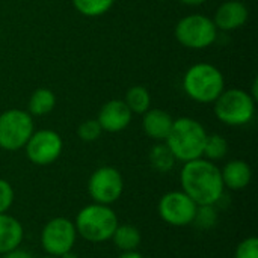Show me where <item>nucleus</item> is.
<instances>
[{"label": "nucleus", "instance_id": "1", "mask_svg": "<svg viewBox=\"0 0 258 258\" xmlns=\"http://www.w3.org/2000/svg\"><path fill=\"white\" fill-rule=\"evenodd\" d=\"M180 187L197 206H218L225 195L221 168L204 157L183 163Z\"/></svg>", "mask_w": 258, "mask_h": 258}, {"label": "nucleus", "instance_id": "2", "mask_svg": "<svg viewBox=\"0 0 258 258\" xmlns=\"http://www.w3.org/2000/svg\"><path fill=\"white\" fill-rule=\"evenodd\" d=\"M207 135L209 133L198 119L190 116H181L174 119V124L168 138L165 139V144L171 150L175 160L186 163L203 157Z\"/></svg>", "mask_w": 258, "mask_h": 258}, {"label": "nucleus", "instance_id": "3", "mask_svg": "<svg viewBox=\"0 0 258 258\" xmlns=\"http://www.w3.org/2000/svg\"><path fill=\"white\" fill-rule=\"evenodd\" d=\"M77 236L91 243H103L112 239L119 221L110 206L91 203L80 209L73 221Z\"/></svg>", "mask_w": 258, "mask_h": 258}, {"label": "nucleus", "instance_id": "4", "mask_svg": "<svg viewBox=\"0 0 258 258\" xmlns=\"http://www.w3.org/2000/svg\"><path fill=\"white\" fill-rule=\"evenodd\" d=\"M183 89L195 103L210 104L224 92L225 77L218 67L207 62H198L184 73Z\"/></svg>", "mask_w": 258, "mask_h": 258}, {"label": "nucleus", "instance_id": "5", "mask_svg": "<svg viewBox=\"0 0 258 258\" xmlns=\"http://www.w3.org/2000/svg\"><path fill=\"white\" fill-rule=\"evenodd\" d=\"M255 98L249 91L240 88L224 89L213 103L215 116L225 125L242 127L249 124L255 116Z\"/></svg>", "mask_w": 258, "mask_h": 258}, {"label": "nucleus", "instance_id": "6", "mask_svg": "<svg viewBox=\"0 0 258 258\" xmlns=\"http://www.w3.org/2000/svg\"><path fill=\"white\" fill-rule=\"evenodd\" d=\"M218 29L213 20L203 14H190L178 20L174 29L175 39L186 48L204 50L218 39Z\"/></svg>", "mask_w": 258, "mask_h": 258}, {"label": "nucleus", "instance_id": "7", "mask_svg": "<svg viewBox=\"0 0 258 258\" xmlns=\"http://www.w3.org/2000/svg\"><path fill=\"white\" fill-rule=\"evenodd\" d=\"M35 132L33 116L23 109H8L0 113V148L18 151L24 148Z\"/></svg>", "mask_w": 258, "mask_h": 258}, {"label": "nucleus", "instance_id": "8", "mask_svg": "<svg viewBox=\"0 0 258 258\" xmlns=\"http://www.w3.org/2000/svg\"><path fill=\"white\" fill-rule=\"evenodd\" d=\"M124 192L122 174L113 166L97 168L88 180V194L92 203L112 206Z\"/></svg>", "mask_w": 258, "mask_h": 258}, {"label": "nucleus", "instance_id": "9", "mask_svg": "<svg viewBox=\"0 0 258 258\" xmlns=\"http://www.w3.org/2000/svg\"><path fill=\"white\" fill-rule=\"evenodd\" d=\"M77 240V231L74 222L68 218L50 219L41 231V246L47 255L60 257L68 251H73Z\"/></svg>", "mask_w": 258, "mask_h": 258}, {"label": "nucleus", "instance_id": "10", "mask_svg": "<svg viewBox=\"0 0 258 258\" xmlns=\"http://www.w3.org/2000/svg\"><path fill=\"white\" fill-rule=\"evenodd\" d=\"M24 150L29 162L36 166H48L60 157L63 151V141L57 132L41 128L32 133Z\"/></svg>", "mask_w": 258, "mask_h": 258}, {"label": "nucleus", "instance_id": "11", "mask_svg": "<svg viewBox=\"0 0 258 258\" xmlns=\"http://www.w3.org/2000/svg\"><path fill=\"white\" fill-rule=\"evenodd\" d=\"M198 206L180 189L166 192L157 204L160 219L171 227H187L194 222Z\"/></svg>", "mask_w": 258, "mask_h": 258}, {"label": "nucleus", "instance_id": "12", "mask_svg": "<svg viewBox=\"0 0 258 258\" xmlns=\"http://www.w3.org/2000/svg\"><path fill=\"white\" fill-rule=\"evenodd\" d=\"M95 119L98 121L103 132L119 133L130 125L133 119V113L127 107L124 100L115 98V100H109L101 106Z\"/></svg>", "mask_w": 258, "mask_h": 258}, {"label": "nucleus", "instance_id": "13", "mask_svg": "<svg viewBox=\"0 0 258 258\" xmlns=\"http://www.w3.org/2000/svg\"><path fill=\"white\" fill-rule=\"evenodd\" d=\"M249 18L248 6L240 0H227L215 12L212 18L216 29L222 32H233L246 24Z\"/></svg>", "mask_w": 258, "mask_h": 258}, {"label": "nucleus", "instance_id": "14", "mask_svg": "<svg viewBox=\"0 0 258 258\" xmlns=\"http://www.w3.org/2000/svg\"><path fill=\"white\" fill-rule=\"evenodd\" d=\"M172 124L174 118L163 109H148L142 115V130L156 142H165Z\"/></svg>", "mask_w": 258, "mask_h": 258}, {"label": "nucleus", "instance_id": "15", "mask_svg": "<svg viewBox=\"0 0 258 258\" xmlns=\"http://www.w3.org/2000/svg\"><path fill=\"white\" fill-rule=\"evenodd\" d=\"M221 177L225 189L239 192L249 186L252 180V169L245 160L234 159L224 165V168L221 169Z\"/></svg>", "mask_w": 258, "mask_h": 258}, {"label": "nucleus", "instance_id": "16", "mask_svg": "<svg viewBox=\"0 0 258 258\" xmlns=\"http://www.w3.org/2000/svg\"><path fill=\"white\" fill-rule=\"evenodd\" d=\"M24 239V228L21 222L8 215H0V255L12 252L20 248Z\"/></svg>", "mask_w": 258, "mask_h": 258}, {"label": "nucleus", "instance_id": "17", "mask_svg": "<svg viewBox=\"0 0 258 258\" xmlns=\"http://www.w3.org/2000/svg\"><path fill=\"white\" fill-rule=\"evenodd\" d=\"M56 106V95L48 88H38L32 92L27 101V112L32 116H45L53 112Z\"/></svg>", "mask_w": 258, "mask_h": 258}, {"label": "nucleus", "instance_id": "18", "mask_svg": "<svg viewBox=\"0 0 258 258\" xmlns=\"http://www.w3.org/2000/svg\"><path fill=\"white\" fill-rule=\"evenodd\" d=\"M110 240L121 252H127V251H138L142 242V236H141V231L135 225L118 224Z\"/></svg>", "mask_w": 258, "mask_h": 258}, {"label": "nucleus", "instance_id": "19", "mask_svg": "<svg viewBox=\"0 0 258 258\" xmlns=\"http://www.w3.org/2000/svg\"><path fill=\"white\" fill-rule=\"evenodd\" d=\"M124 103L133 115H144L148 109H151V94L145 86L133 85L128 88Z\"/></svg>", "mask_w": 258, "mask_h": 258}, {"label": "nucleus", "instance_id": "20", "mask_svg": "<svg viewBox=\"0 0 258 258\" xmlns=\"http://www.w3.org/2000/svg\"><path fill=\"white\" fill-rule=\"evenodd\" d=\"M148 160H150V165L153 166V169L160 174L169 172L177 162L165 142H157L156 145L151 147V150L148 153Z\"/></svg>", "mask_w": 258, "mask_h": 258}, {"label": "nucleus", "instance_id": "21", "mask_svg": "<svg viewBox=\"0 0 258 258\" xmlns=\"http://www.w3.org/2000/svg\"><path fill=\"white\" fill-rule=\"evenodd\" d=\"M74 9L88 18H97L109 12L115 0H71Z\"/></svg>", "mask_w": 258, "mask_h": 258}, {"label": "nucleus", "instance_id": "22", "mask_svg": "<svg viewBox=\"0 0 258 258\" xmlns=\"http://www.w3.org/2000/svg\"><path fill=\"white\" fill-rule=\"evenodd\" d=\"M228 154V142L222 135L212 133L207 135L206 142H204V150H203V157L210 160V162H218L222 160Z\"/></svg>", "mask_w": 258, "mask_h": 258}, {"label": "nucleus", "instance_id": "23", "mask_svg": "<svg viewBox=\"0 0 258 258\" xmlns=\"http://www.w3.org/2000/svg\"><path fill=\"white\" fill-rule=\"evenodd\" d=\"M218 218L219 216H218L216 206H198L192 224H195L201 230H210L218 224Z\"/></svg>", "mask_w": 258, "mask_h": 258}, {"label": "nucleus", "instance_id": "24", "mask_svg": "<svg viewBox=\"0 0 258 258\" xmlns=\"http://www.w3.org/2000/svg\"><path fill=\"white\" fill-rule=\"evenodd\" d=\"M101 133H103V130L97 119H86L77 127V136L80 138V141L88 142V144L100 139Z\"/></svg>", "mask_w": 258, "mask_h": 258}, {"label": "nucleus", "instance_id": "25", "mask_svg": "<svg viewBox=\"0 0 258 258\" xmlns=\"http://www.w3.org/2000/svg\"><path fill=\"white\" fill-rule=\"evenodd\" d=\"M234 258H258V239L251 236L243 239L234 252Z\"/></svg>", "mask_w": 258, "mask_h": 258}, {"label": "nucleus", "instance_id": "26", "mask_svg": "<svg viewBox=\"0 0 258 258\" xmlns=\"http://www.w3.org/2000/svg\"><path fill=\"white\" fill-rule=\"evenodd\" d=\"M14 198H15V192H14L12 184L0 178V215L8 213V210L14 204Z\"/></svg>", "mask_w": 258, "mask_h": 258}, {"label": "nucleus", "instance_id": "27", "mask_svg": "<svg viewBox=\"0 0 258 258\" xmlns=\"http://www.w3.org/2000/svg\"><path fill=\"white\" fill-rule=\"evenodd\" d=\"M2 258H35L32 254H29L27 251H23V249H15V251H12V252H8V254H5Z\"/></svg>", "mask_w": 258, "mask_h": 258}, {"label": "nucleus", "instance_id": "28", "mask_svg": "<svg viewBox=\"0 0 258 258\" xmlns=\"http://www.w3.org/2000/svg\"><path fill=\"white\" fill-rule=\"evenodd\" d=\"M118 258H145L141 252L138 251H127V252H121V255Z\"/></svg>", "mask_w": 258, "mask_h": 258}, {"label": "nucleus", "instance_id": "29", "mask_svg": "<svg viewBox=\"0 0 258 258\" xmlns=\"http://www.w3.org/2000/svg\"><path fill=\"white\" fill-rule=\"evenodd\" d=\"M209 0H180V3L186 5V6H201L204 3H207Z\"/></svg>", "mask_w": 258, "mask_h": 258}, {"label": "nucleus", "instance_id": "30", "mask_svg": "<svg viewBox=\"0 0 258 258\" xmlns=\"http://www.w3.org/2000/svg\"><path fill=\"white\" fill-rule=\"evenodd\" d=\"M57 258H79V255L74 254V251H68V252H65L63 255H60V257Z\"/></svg>", "mask_w": 258, "mask_h": 258}, {"label": "nucleus", "instance_id": "31", "mask_svg": "<svg viewBox=\"0 0 258 258\" xmlns=\"http://www.w3.org/2000/svg\"><path fill=\"white\" fill-rule=\"evenodd\" d=\"M42 258H57V257H53V255H45V257Z\"/></svg>", "mask_w": 258, "mask_h": 258}, {"label": "nucleus", "instance_id": "32", "mask_svg": "<svg viewBox=\"0 0 258 258\" xmlns=\"http://www.w3.org/2000/svg\"><path fill=\"white\" fill-rule=\"evenodd\" d=\"M157 2H166V0H157Z\"/></svg>", "mask_w": 258, "mask_h": 258}]
</instances>
